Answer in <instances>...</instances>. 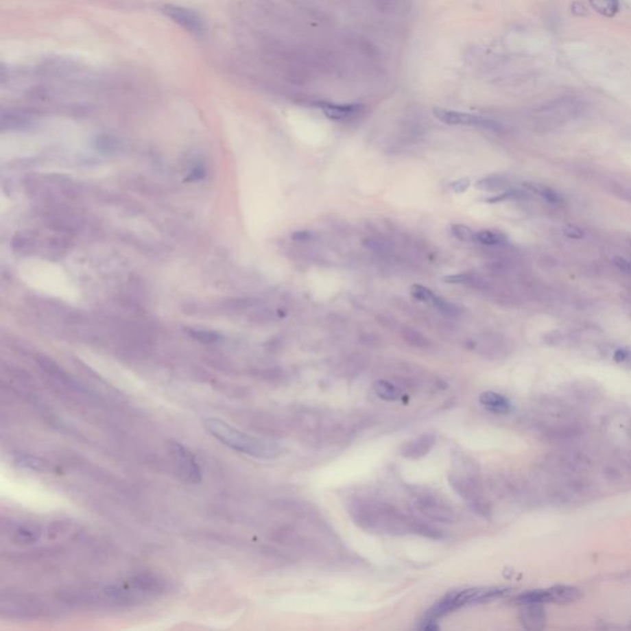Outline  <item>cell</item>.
I'll use <instances>...</instances> for the list:
<instances>
[{"instance_id": "1", "label": "cell", "mask_w": 631, "mask_h": 631, "mask_svg": "<svg viewBox=\"0 0 631 631\" xmlns=\"http://www.w3.org/2000/svg\"><path fill=\"white\" fill-rule=\"evenodd\" d=\"M349 514L360 528L371 533L389 535H420L429 539H444L440 529L429 523L420 521L394 505L375 499L359 498L353 501Z\"/></svg>"}, {"instance_id": "2", "label": "cell", "mask_w": 631, "mask_h": 631, "mask_svg": "<svg viewBox=\"0 0 631 631\" xmlns=\"http://www.w3.org/2000/svg\"><path fill=\"white\" fill-rule=\"evenodd\" d=\"M448 481L451 488L479 514L490 512L477 462L460 450L453 451Z\"/></svg>"}, {"instance_id": "3", "label": "cell", "mask_w": 631, "mask_h": 631, "mask_svg": "<svg viewBox=\"0 0 631 631\" xmlns=\"http://www.w3.org/2000/svg\"><path fill=\"white\" fill-rule=\"evenodd\" d=\"M204 425L205 429L221 443L246 455L270 460L278 457L281 453L279 445L273 440L247 434L233 428L222 419L207 418Z\"/></svg>"}, {"instance_id": "4", "label": "cell", "mask_w": 631, "mask_h": 631, "mask_svg": "<svg viewBox=\"0 0 631 631\" xmlns=\"http://www.w3.org/2000/svg\"><path fill=\"white\" fill-rule=\"evenodd\" d=\"M507 593L508 589L497 587H473L450 592L427 612L425 618L422 619V624L418 628L425 630H437L439 628L437 624L438 620L455 612L456 609L479 603L496 601Z\"/></svg>"}, {"instance_id": "5", "label": "cell", "mask_w": 631, "mask_h": 631, "mask_svg": "<svg viewBox=\"0 0 631 631\" xmlns=\"http://www.w3.org/2000/svg\"><path fill=\"white\" fill-rule=\"evenodd\" d=\"M413 507L431 522L449 524L455 521L454 510L442 498L433 493H416V497L413 499Z\"/></svg>"}, {"instance_id": "6", "label": "cell", "mask_w": 631, "mask_h": 631, "mask_svg": "<svg viewBox=\"0 0 631 631\" xmlns=\"http://www.w3.org/2000/svg\"><path fill=\"white\" fill-rule=\"evenodd\" d=\"M434 115L438 120L453 126H471V128H485L493 132H502L504 128L499 122L495 121L484 116L473 115L466 112H459L454 110L436 109Z\"/></svg>"}, {"instance_id": "7", "label": "cell", "mask_w": 631, "mask_h": 631, "mask_svg": "<svg viewBox=\"0 0 631 631\" xmlns=\"http://www.w3.org/2000/svg\"><path fill=\"white\" fill-rule=\"evenodd\" d=\"M170 451L174 457L182 479L189 484H200L202 471L194 454L180 443H170Z\"/></svg>"}, {"instance_id": "8", "label": "cell", "mask_w": 631, "mask_h": 631, "mask_svg": "<svg viewBox=\"0 0 631 631\" xmlns=\"http://www.w3.org/2000/svg\"><path fill=\"white\" fill-rule=\"evenodd\" d=\"M162 12L165 16L171 19L176 24L182 26L184 30L194 34L196 36H201L205 32L204 20L198 12L184 8V6L171 5L167 4L162 8Z\"/></svg>"}, {"instance_id": "9", "label": "cell", "mask_w": 631, "mask_h": 631, "mask_svg": "<svg viewBox=\"0 0 631 631\" xmlns=\"http://www.w3.org/2000/svg\"><path fill=\"white\" fill-rule=\"evenodd\" d=\"M437 444V438L434 434H422L419 437L408 440L401 447V456L408 460H418L431 453Z\"/></svg>"}, {"instance_id": "10", "label": "cell", "mask_w": 631, "mask_h": 631, "mask_svg": "<svg viewBox=\"0 0 631 631\" xmlns=\"http://www.w3.org/2000/svg\"><path fill=\"white\" fill-rule=\"evenodd\" d=\"M519 620L525 629L538 630L547 624V614L541 604H525L519 612Z\"/></svg>"}, {"instance_id": "11", "label": "cell", "mask_w": 631, "mask_h": 631, "mask_svg": "<svg viewBox=\"0 0 631 631\" xmlns=\"http://www.w3.org/2000/svg\"><path fill=\"white\" fill-rule=\"evenodd\" d=\"M322 110L327 117L337 121L349 120L358 116L363 108L360 105H338V104H322Z\"/></svg>"}, {"instance_id": "12", "label": "cell", "mask_w": 631, "mask_h": 631, "mask_svg": "<svg viewBox=\"0 0 631 631\" xmlns=\"http://www.w3.org/2000/svg\"><path fill=\"white\" fill-rule=\"evenodd\" d=\"M479 402H481L482 406L493 413L504 414V413H508L510 411V401L507 400L503 394H497V392L487 391V392L481 394Z\"/></svg>"}, {"instance_id": "13", "label": "cell", "mask_w": 631, "mask_h": 631, "mask_svg": "<svg viewBox=\"0 0 631 631\" xmlns=\"http://www.w3.org/2000/svg\"><path fill=\"white\" fill-rule=\"evenodd\" d=\"M374 392L380 398H383V401H389V402L400 401L401 397H402V390L397 385L390 383L388 380H377V381H375L374 383Z\"/></svg>"}, {"instance_id": "14", "label": "cell", "mask_w": 631, "mask_h": 631, "mask_svg": "<svg viewBox=\"0 0 631 631\" xmlns=\"http://www.w3.org/2000/svg\"><path fill=\"white\" fill-rule=\"evenodd\" d=\"M473 242L493 247V246H504V244H507L508 238L502 232L482 230V231L475 232V241Z\"/></svg>"}, {"instance_id": "15", "label": "cell", "mask_w": 631, "mask_h": 631, "mask_svg": "<svg viewBox=\"0 0 631 631\" xmlns=\"http://www.w3.org/2000/svg\"><path fill=\"white\" fill-rule=\"evenodd\" d=\"M402 338L406 340L409 346L418 348V349H429L431 348V342L425 338V335L419 333L418 331L413 328H403L401 331Z\"/></svg>"}, {"instance_id": "16", "label": "cell", "mask_w": 631, "mask_h": 631, "mask_svg": "<svg viewBox=\"0 0 631 631\" xmlns=\"http://www.w3.org/2000/svg\"><path fill=\"white\" fill-rule=\"evenodd\" d=\"M507 185H508V182L505 180V178L499 176H487V178H484V179H481V180L476 182V187L481 189V190L495 191V193L502 191V190L507 188Z\"/></svg>"}, {"instance_id": "17", "label": "cell", "mask_w": 631, "mask_h": 631, "mask_svg": "<svg viewBox=\"0 0 631 631\" xmlns=\"http://www.w3.org/2000/svg\"><path fill=\"white\" fill-rule=\"evenodd\" d=\"M431 305L436 310L439 311V312H440L442 315L445 316V317L454 318V317H457V316L462 313V311L459 309V306H456L455 304L450 302V301L445 300V298H439L437 295L433 298Z\"/></svg>"}, {"instance_id": "18", "label": "cell", "mask_w": 631, "mask_h": 631, "mask_svg": "<svg viewBox=\"0 0 631 631\" xmlns=\"http://www.w3.org/2000/svg\"><path fill=\"white\" fill-rule=\"evenodd\" d=\"M589 3L595 8V12L607 18L614 16L619 9L618 0H589Z\"/></svg>"}, {"instance_id": "19", "label": "cell", "mask_w": 631, "mask_h": 631, "mask_svg": "<svg viewBox=\"0 0 631 631\" xmlns=\"http://www.w3.org/2000/svg\"><path fill=\"white\" fill-rule=\"evenodd\" d=\"M19 465L25 466V468H34L37 471H43V473H49V471L53 470V468L49 465V462H45L43 459L29 455L20 456L19 457Z\"/></svg>"}, {"instance_id": "20", "label": "cell", "mask_w": 631, "mask_h": 631, "mask_svg": "<svg viewBox=\"0 0 631 631\" xmlns=\"http://www.w3.org/2000/svg\"><path fill=\"white\" fill-rule=\"evenodd\" d=\"M528 187L534 193L540 195L543 199H545L550 204H561L562 202V198L552 189L544 187V185H539V184H528Z\"/></svg>"}, {"instance_id": "21", "label": "cell", "mask_w": 631, "mask_h": 631, "mask_svg": "<svg viewBox=\"0 0 631 631\" xmlns=\"http://www.w3.org/2000/svg\"><path fill=\"white\" fill-rule=\"evenodd\" d=\"M451 233L453 236L460 239L462 242H473L475 241V232L468 227V226L465 225H456L451 226Z\"/></svg>"}, {"instance_id": "22", "label": "cell", "mask_w": 631, "mask_h": 631, "mask_svg": "<svg viewBox=\"0 0 631 631\" xmlns=\"http://www.w3.org/2000/svg\"><path fill=\"white\" fill-rule=\"evenodd\" d=\"M411 294H412L413 298H416V300L425 302V304H431L433 298L436 296V294L431 291V289H427L423 285L411 286Z\"/></svg>"}, {"instance_id": "23", "label": "cell", "mask_w": 631, "mask_h": 631, "mask_svg": "<svg viewBox=\"0 0 631 631\" xmlns=\"http://www.w3.org/2000/svg\"><path fill=\"white\" fill-rule=\"evenodd\" d=\"M190 334L194 340L202 343H215L221 338V335L211 331H201V329H191Z\"/></svg>"}, {"instance_id": "24", "label": "cell", "mask_w": 631, "mask_h": 631, "mask_svg": "<svg viewBox=\"0 0 631 631\" xmlns=\"http://www.w3.org/2000/svg\"><path fill=\"white\" fill-rule=\"evenodd\" d=\"M610 190L613 191V194L619 196V198L624 199V200L631 202V189L623 187V185H619V184H612V185H610Z\"/></svg>"}, {"instance_id": "25", "label": "cell", "mask_w": 631, "mask_h": 631, "mask_svg": "<svg viewBox=\"0 0 631 631\" xmlns=\"http://www.w3.org/2000/svg\"><path fill=\"white\" fill-rule=\"evenodd\" d=\"M562 233H564V236L571 238V239H581L584 236L582 230L575 225L564 226Z\"/></svg>"}, {"instance_id": "26", "label": "cell", "mask_w": 631, "mask_h": 631, "mask_svg": "<svg viewBox=\"0 0 631 631\" xmlns=\"http://www.w3.org/2000/svg\"><path fill=\"white\" fill-rule=\"evenodd\" d=\"M614 264L615 267H618L619 270H621L623 273L628 274L631 276V261H628L626 258H621V257H615L614 258Z\"/></svg>"}, {"instance_id": "27", "label": "cell", "mask_w": 631, "mask_h": 631, "mask_svg": "<svg viewBox=\"0 0 631 631\" xmlns=\"http://www.w3.org/2000/svg\"><path fill=\"white\" fill-rule=\"evenodd\" d=\"M468 187H470V179H460V180H456V182L451 184V189L455 191V193H464L468 190Z\"/></svg>"}, {"instance_id": "28", "label": "cell", "mask_w": 631, "mask_h": 631, "mask_svg": "<svg viewBox=\"0 0 631 631\" xmlns=\"http://www.w3.org/2000/svg\"><path fill=\"white\" fill-rule=\"evenodd\" d=\"M311 237H312V233H310V232L300 231L296 232V233L292 236V238H294L295 241H298V242H306V241L310 239Z\"/></svg>"}]
</instances>
